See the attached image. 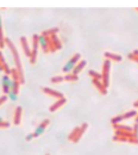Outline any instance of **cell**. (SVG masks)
I'll return each instance as SVG.
<instances>
[{"instance_id":"1","label":"cell","mask_w":138,"mask_h":155,"mask_svg":"<svg viewBox=\"0 0 138 155\" xmlns=\"http://www.w3.org/2000/svg\"><path fill=\"white\" fill-rule=\"evenodd\" d=\"M5 42H6V45L10 48V50H11V53H12V56H13V60H14V63H15V69L18 71L19 75L21 78V82L24 83V77H23V69H21V62H20V59H19V54H18V51H17V49H15V47H14V44L12 43L11 39L6 38Z\"/></svg>"},{"instance_id":"2","label":"cell","mask_w":138,"mask_h":155,"mask_svg":"<svg viewBox=\"0 0 138 155\" xmlns=\"http://www.w3.org/2000/svg\"><path fill=\"white\" fill-rule=\"evenodd\" d=\"M110 68H111V61L105 60L103 65V73H101V82L104 87L107 89L110 86Z\"/></svg>"},{"instance_id":"3","label":"cell","mask_w":138,"mask_h":155,"mask_svg":"<svg viewBox=\"0 0 138 155\" xmlns=\"http://www.w3.org/2000/svg\"><path fill=\"white\" fill-rule=\"evenodd\" d=\"M87 127H88V124L87 123H83L81 127H76L70 134H69V141H72V142H74V143H76V142H79V140L81 139V136L85 134V131H86V129H87Z\"/></svg>"},{"instance_id":"4","label":"cell","mask_w":138,"mask_h":155,"mask_svg":"<svg viewBox=\"0 0 138 155\" xmlns=\"http://www.w3.org/2000/svg\"><path fill=\"white\" fill-rule=\"evenodd\" d=\"M80 59H81V54H79V53H76V54H74V56L63 66V68H62V71H63V73H66V74H69V73H72L73 72V69L75 68V66L80 62Z\"/></svg>"},{"instance_id":"5","label":"cell","mask_w":138,"mask_h":155,"mask_svg":"<svg viewBox=\"0 0 138 155\" xmlns=\"http://www.w3.org/2000/svg\"><path fill=\"white\" fill-rule=\"evenodd\" d=\"M137 113L138 112L137 111H135V110L128 111L126 113H123V115H120V116L113 117V118L111 119V123H112V124H119L120 122H123V121H125V119H130V118H132V117H136Z\"/></svg>"},{"instance_id":"6","label":"cell","mask_w":138,"mask_h":155,"mask_svg":"<svg viewBox=\"0 0 138 155\" xmlns=\"http://www.w3.org/2000/svg\"><path fill=\"white\" fill-rule=\"evenodd\" d=\"M38 41H39V45L42 47V49H43L44 53L48 54L49 51H54V50H52V45H51L50 37H46V36H44V35H41L39 38H38Z\"/></svg>"},{"instance_id":"7","label":"cell","mask_w":138,"mask_h":155,"mask_svg":"<svg viewBox=\"0 0 138 155\" xmlns=\"http://www.w3.org/2000/svg\"><path fill=\"white\" fill-rule=\"evenodd\" d=\"M49 123H50V121L49 119H44L42 123H39L38 125H37V128L35 129V131H33V136H35V139L36 137H39L43 133H44V130L46 129V127L49 125Z\"/></svg>"},{"instance_id":"8","label":"cell","mask_w":138,"mask_h":155,"mask_svg":"<svg viewBox=\"0 0 138 155\" xmlns=\"http://www.w3.org/2000/svg\"><path fill=\"white\" fill-rule=\"evenodd\" d=\"M42 91H43V92H44L45 94L50 95L51 98H56V99H61V98H64L63 93H61V92H58V91H56V89L49 88V87H42Z\"/></svg>"},{"instance_id":"9","label":"cell","mask_w":138,"mask_h":155,"mask_svg":"<svg viewBox=\"0 0 138 155\" xmlns=\"http://www.w3.org/2000/svg\"><path fill=\"white\" fill-rule=\"evenodd\" d=\"M20 44H21V48L24 50V54L30 59V56H31V48L29 45V42H27L26 37H24V36L20 37Z\"/></svg>"},{"instance_id":"10","label":"cell","mask_w":138,"mask_h":155,"mask_svg":"<svg viewBox=\"0 0 138 155\" xmlns=\"http://www.w3.org/2000/svg\"><path fill=\"white\" fill-rule=\"evenodd\" d=\"M67 103V99L66 98H61V99H57L52 105H50V107H49V111L50 112H55L56 110H58L60 107H62L64 104Z\"/></svg>"},{"instance_id":"11","label":"cell","mask_w":138,"mask_h":155,"mask_svg":"<svg viewBox=\"0 0 138 155\" xmlns=\"http://www.w3.org/2000/svg\"><path fill=\"white\" fill-rule=\"evenodd\" d=\"M21 115H23V107L21 106H17L15 111H14V118H13V123L15 125H19L21 122Z\"/></svg>"},{"instance_id":"12","label":"cell","mask_w":138,"mask_h":155,"mask_svg":"<svg viewBox=\"0 0 138 155\" xmlns=\"http://www.w3.org/2000/svg\"><path fill=\"white\" fill-rule=\"evenodd\" d=\"M104 56H105V59L106 60H110V61H116V62H120V61H123V57L120 56V55H118V54H113V53H105L104 54Z\"/></svg>"},{"instance_id":"13","label":"cell","mask_w":138,"mask_h":155,"mask_svg":"<svg viewBox=\"0 0 138 155\" xmlns=\"http://www.w3.org/2000/svg\"><path fill=\"white\" fill-rule=\"evenodd\" d=\"M93 85L95 86V88L103 94V95H105L106 93H107V89L104 87V85H103V82H101V80H97V79H93Z\"/></svg>"},{"instance_id":"14","label":"cell","mask_w":138,"mask_h":155,"mask_svg":"<svg viewBox=\"0 0 138 155\" xmlns=\"http://www.w3.org/2000/svg\"><path fill=\"white\" fill-rule=\"evenodd\" d=\"M86 65H87V62H86L85 60H80V62L75 66V68L73 69V72H72V73H73L74 75H79V73H81V72H82V69L86 67Z\"/></svg>"},{"instance_id":"15","label":"cell","mask_w":138,"mask_h":155,"mask_svg":"<svg viewBox=\"0 0 138 155\" xmlns=\"http://www.w3.org/2000/svg\"><path fill=\"white\" fill-rule=\"evenodd\" d=\"M5 36H4V31H2V18L0 16V48H4L6 42H5Z\"/></svg>"},{"instance_id":"16","label":"cell","mask_w":138,"mask_h":155,"mask_svg":"<svg viewBox=\"0 0 138 155\" xmlns=\"http://www.w3.org/2000/svg\"><path fill=\"white\" fill-rule=\"evenodd\" d=\"M39 35H33L32 36V50L35 51H38V45H39Z\"/></svg>"},{"instance_id":"17","label":"cell","mask_w":138,"mask_h":155,"mask_svg":"<svg viewBox=\"0 0 138 155\" xmlns=\"http://www.w3.org/2000/svg\"><path fill=\"white\" fill-rule=\"evenodd\" d=\"M79 77L77 75H74L73 73H69V74H66L64 77V81H69V82H74V81H77Z\"/></svg>"},{"instance_id":"18","label":"cell","mask_w":138,"mask_h":155,"mask_svg":"<svg viewBox=\"0 0 138 155\" xmlns=\"http://www.w3.org/2000/svg\"><path fill=\"white\" fill-rule=\"evenodd\" d=\"M57 31H58V29H57V28H54V29H50V30H46V31H44L42 35H44V36L49 37V36L56 35V34H57Z\"/></svg>"},{"instance_id":"19","label":"cell","mask_w":138,"mask_h":155,"mask_svg":"<svg viewBox=\"0 0 138 155\" xmlns=\"http://www.w3.org/2000/svg\"><path fill=\"white\" fill-rule=\"evenodd\" d=\"M7 97H8V99H10V100L15 101V100H17V98H18V92H17V91H10V92H8V94H7Z\"/></svg>"},{"instance_id":"20","label":"cell","mask_w":138,"mask_h":155,"mask_svg":"<svg viewBox=\"0 0 138 155\" xmlns=\"http://www.w3.org/2000/svg\"><path fill=\"white\" fill-rule=\"evenodd\" d=\"M88 75L92 78V79H97V80H101V74L97 73L95 71H89L88 72Z\"/></svg>"},{"instance_id":"21","label":"cell","mask_w":138,"mask_h":155,"mask_svg":"<svg viewBox=\"0 0 138 155\" xmlns=\"http://www.w3.org/2000/svg\"><path fill=\"white\" fill-rule=\"evenodd\" d=\"M50 81L52 82V83H60V82H62V81H64V77H61V75H58V77H54L50 79Z\"/></svg>"},{"instance_id":"22","label":"cell","mask_w":138,"mask_h":155,"mask_svg":"<svg viewBox=\"0 0 138 155\" xmlns=\"http://www.w3.org/2000/svg\"><path fill=\"white\" fill-rule=\"evenodd\" d=\"M36 60H37V51L31 50V56H30V62H31V65H35V63H36Z\"/></svg>"},{"instance_id":"23","label":"cell","mask_w":138,"mask_h":155,"mask_svg":"<svg viewBox=\"0 0 138 155\" xmlns=\"http://www.w3.org/2000/svg\"><path fill=\"white\" fill-rule=\"evenodd\" d=\"M10 80H11L10 75L4 74V75H2V80H1V87H2V86H7V83H8Z\"/></svg>"},{"instance_id":"24","label":"cell","mask_w":138,"mask_h":155,"mask_svg":"<svg viewBox=\"0 0 138 155\" xmlns=\"http://www.w3.org/2000/svg\"><path fill=\"white\" fill-rule=\"evenodd\" d=\"M128 57H129L131 61H134V62H137V63H138V56H137V55H135L134 53L129 54V55H128Z\"/></svg>"},{"instance_id":"25","label":"cell","mask_w":138,"mask_h":155,"mask_svg":"<svg viewBox=\"0 0 138 155\" xmlns=\"http://www.w3.org/2000/svg\"><path fill=\"white\" fill-rule=\"evenodd\" d=\"M10 125H11V124H10L8 122H5V121H4V122L0 123V129H7V128H10Z\"/></svg>"},{"instance_id":"26","label":"cell","mask_w":138,"mask_h":155,"mask_svg":"<svg viewBox=\"0 0 138 155\" xmlns=\"http://www.w3.org/2000/svg\"><path fill=\"white\" fill-rule=\"evenodd\" d=\"M7 99H8V97H7L6 94H2V95L0 97V106H1V105H2V104H4V103L7 100Z\"/></svg>"},{"instance_id":"27","label":"cell","mask_w":138,"mask_h":155,"mask_svg":"<svg viewBox=\"0 0 138 155\" xmlns=\"http://www.w3.org/2000/svg\"><path fill=\"white\" fill-rule=\"evenodd\" d=\"M33 139H35V136H33V133H32V134H29V135L26 136V139H25V140H26L27 142H30V141H32Z\"/></svg>"},{"instance_id":"28","label":"cell","mask_w":138,"mask_h":155,"mask_svg":"<svg viewBox=\"0 0 138 155\" xmlns=\"http://www.w3.org/2000/svg\"><path fill=\"white\" fill-rule=\"evenodd\" d=\"M0 72H4V67H2V63L0 62Z\"/></svg>"},{"instance_id":"29","label":"cell","mask_w":138,"mask_h":155,"mask_svg":"<svg viewBox=\"0 0 138 155\" xmlns=\"http://www.w3.org/2000/svg\"><path fill=\"white\" fill-rule=\"evenodd\" d=\"M135 124H138V113L137 116H136V118H135Z\"/></svg>"},{"instance_id":"30","label":"cell","mask_w":138,"mask_h":155,"mask_svg":"<svg viewBox=\"0 0 138 155\" xmlns=\"http://www.w3.org/2000/svg\"><path fill=\"white\" fill-rule=\"evenodd\" d=\"M134 106H135V107H138V100H137V101H135V103H134Z\"/></svg>"},{"instance_id":"31","label":"cell","mask_w":138,"mask_h":155,"mask_svg":"<svg viewBox=\"0 0 138 155\" xmlns=\"http://www.w3.org/2000/svg\"><path fill=\"white\" fill-rule=\"evenodd\" d=\"M134 54H135V55H137V56H138V49H136V50H134Z\"/></svg>"},{"instance_id":"32","label":"cell","mask_w":138,"mask_h":155,"mask_svg":"<svg viewBox=\"0 0 138 155\" xmlns=\"http://www.w3.org/2000/svg\"><path fill=\"white\" fill-rule=\"evenodd\" d=\"M1 122H4V119H2V117H0V123H1Z\"/></svg>"},{"instance_id":"33","label":"cell","mask_w":138,"mask_h":155,"mask_svg":"<svg viewBox=\"0 0 138 155\" xmlns=\"http://www.w3.org/2000/svg\"><path fill=\"white\" fill-rule=\"evenodd\" d=\"M136 10H137V11H138V7H137V8H136Z\"/></svg>"},{"instance_id":"34","label":"cell","mask_w":138,"mask_h":155,"mask_svg":"<svg viewBox=\"0 0 138 155\" xmlns=\"http://www.w3.org/2000/svg\"><path fill=\"white\" fill-rule=\"evenodd\" d=\"M46 155H50V154H46Z\"/></svg>"}]
</instances>
